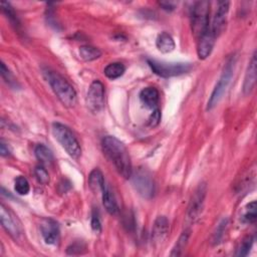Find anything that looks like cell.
<instances>
[{
	"instance_id": "6da1fadb",
	"label": "cell",
	"mask_w": 257,
	"mask_h": 257,
	"mask_svg": "<svg viewBox=\"0 0 257 257\" xmlns=\"http://www.w3.org/2000/svg\"><path fill=\"white\" fill-rule=\"evenodd\" d=\"M101 147L103 154L112 163L118 174L125 179L131 178L133 168L131 157L125 146L115 137L105 136L102 139Z\"/></svg>"
},
{
	"instance_id": "7a4b0ae2",
	"label": "cell",
	"mask_w": 257,
	"mask_h": 257,
	"mask_svg": "<svg viewBox=\"0 0 257 257\" xmlns=\"http://www.w3.org/2000/svg\"><path fill=\"white\" fill-rule=\"evenodd\" d=\"M43 73L60 102L66 107L74 106L76 104L77 95L73 86L58 72L46 69Z\"/></svg>"
},
{
	"instance_id": "3957f363",
	"label": "cell",
	"mask_w": 257,
	"mask_h": 257,
	"mask_svg": "<svg viewBox=\"0 0 257 257\" xmlns=\"http://www.w3.org/2000/svg\"><path fill=\"white\" fill-rule=\"evenodd\" d=\"M235 64H236V56H230L229 59L226 61L225 65L223 67L222 73H221L217 83L215 84L214 89L209 97V100L207 103V110L214 108L219 103L221 98L223 97V94L225 93V91L232 79Z\"/></svg>"
},
{
	"instance_id": "277c9868",
	"label": "cell",
	"mask_w": 257,
	"mask_h": 257,
	"mask_svg": "<svg viewBox=\"0 0 257 257\" xmlns=\"http://www.w3.org/2000/svg\"><path fill=\"white\" fill-rule=\"evenodd\" d=\"M52 134L56 141L72 159H78L81 155L80 145L70 128L60 122L52 123Z\"/></svg>"
},
{
	"instance_id": "5b68a950",
	"label": "cell",
	"mask_w": 257,
	"mask_h": 257,
	"mask_svg": "<svg viewBox=\"0 0 257 257\" xmlns=\"http://www.w3.org/2000/svg\"><path fill=\"white\" fill-rule=\"evenodd\" d=\"M209 2L207 1H198L193 5L191 9V26L192 31L196 37H200L205 33L209 26Z\"/></svg>"
},
{
	"instance_id": "8992f818",
	"label": "cell",
	"mask_w": 257,
	"mask_h": 257,
	"mask_svg": "<svg viewBox=\"0 0 257 257\" xmlns=\"http://www.w3.org/2000/svg\"><path fill=\"white\" fill-rule=\"evenodd\" d=\"M147 62L154 73L165 78L182 75L189 72L193 67L188 62H166L155 59H148Z\"/></svg>"
},
{
	"instance_id": "52a82bcc",
	"label": "cell",
	"mask_w": 257,
	"mask_h": 257,
	"mask_svg": "<svg viewBox=\"0 0 257 257\" xmlns=\"http://www.w3.org/2000/svg\"><path fill=\"white\" fill-rule=\"evenodd\" d=\"M131 177L135 189L142 197L146 199H150L153 197L155 192V185L153 177L148 170L144 168H139L135 173H132Z\"/></svg>"
},
{
	"instance_id": "ba28073f",
	"label": "cell",
	"mask_w": 257,
	"mask_h": 257,
	"mask_svg": "<svg viewBox=\"0 0 257 257\" xmlns=\"http://www.w3.org/2000/svg\"><path fill=\"white\" fill-rule=\"evenodd\" d=\"M86 106L93 112H99L104 106V86L99 80H93L86 94Z\"/></svg>"
},
{
	"instance_id": "9c48e42d",
	"label": "cell",
	"mask_w": 257,
	"mask_h": 257,
	"mask_svg": "<svg viewBox=\"0 0 257 257\" xmlns=\"http://www.w3.org/2000/svg\"><path fill=\"white\" fill-rule=\"evenodd\" d=\"M0 220L2 227L14 240H18L21 237L22 229L19 220L3 204L0 206Z\"/></svg>"
},
{
	"instance_id": "30bf717a",
	"label": "cell",
	"mask_w": 257,
	"mask_h": 257,
	"mask_svg": "<svg viewBox=\"0 0 257 257\" xmlns=\"http://www.w3.org/2000/svg\"><path fill=\"white\" fill-rule=\"evenodd\" d=\"M206 193H207V186L205 183H201L193 193L188 206V213H187L188 219L190 221L194 222L200 216L203 209Z\"/></svg>"
},
{
	"instance_id": "8fae6325",
	"label": "cell",
	"mask_w": 257,
	"mask_h": 257,
	"mask_svg": "<svg viewBox=\"0 0 257 257\" xmlns=\"http://www.w3.org/2000/svg\"><path fill=\"white\" fill-rule=\"evenodd\" d=\"M229 6L230 2L229 1H222L219 2L217 11L215 13V16L213 18V22L211 25V30L214 34L215 37H218L219 35L222 34L226 27L227 23V15L229 12Z\"/></svg>"
},
{
	"instance_id": "7c38bea8",
	"label": "cell",
	"mask_w": 257,
	"mask_h": 257,
	"mask_svg": "<svg viewBox=\"0 0 257 257\" xmlns=\"http://www.w3.org/2000/svg\"><path fill=\"white\" fill-rule=\"evenodd\" d=\"M169 221L165 216H158L153 224L151 238L155 245H160L169 234Z\"/></svg>"
},
{
	"instance_id": "4fadbf2b",
	"label": "cell",
	"mask_w": 257,
	"mask_h": 257,
	"mask_svg": "<svg viewBox=\"0 0 257 257\" xmlns=\"http://www.w3.org/2000/svg\"><path fill=\"white\" fill-rule=\"evenodd\" d=\"M215 39L216 37L214 36L211 27H209L208 30L198 38L197 54L200 59H206L211 54L215 44Z\"/></svg>"
},
{
	"instance_id": "5bb4252c",
	"label": "cell",
	"mask_w": 257,
	"mask_h": 257,
	"mask_svg": "<svg viewBox=\"0 0 257 257\" xmlns=\"http://www.w3.org/2000/svg\"><path fill=\"white\" fill-rule=\"evenodd\" d=\"M41 235L46 244H55L59 238V227L56 221L52 219H44L40 224Z\"/></svg>"
},
{
	"instance_id": "9a60e30c",
	"label": "cell",
	"mask_w": 257,
	"mask_h": 257,
	"mask_svg": "<svg viewBox=\"0 0 257 257\" xmlns=\"http://www.w3.org/2000/svg\"><path fill=\"white\" fill-rule=\"evenodd\" d=\"M256 54L254 53L252 55V58L248 64L246 73H245V77H244V81H243V92L244 94H250L251 91L254 88L255 82H256Z\"/></svg>"
},
{
	"instance_id": "2e32d148",
	"label": "cell",
	"mask_w": 257,
	"mask_h": 257,
	"mask_svg": "<svg viewBox=\"0 0 257 257\" xmlns=\"http://www.w3.org/2000/svg\"><path fill=\"white\" fill-rule=\"evenodd\" d=\"M140 99L147 107L155 109L157 108V105L160 99L159 90L153 86L145 87L140 92Z\"/></svg>"
},
{
	"instance_id": "e0dca14e",
	"label": "cell",
	"mask_w": 257,
	"mask_h": 257,
	"mask_svg": "<svg viewBox=\"0 0 257 257\" xmlns=\"http://www.w3.org/2000/svg\"><path fill=\"white\" fill-rule=\"evenodd\" d=\"M156 45H157V48L162 53H170L176 47V44H175V41H174L173 37L165 31L161 32L158 35L157 40H156Z\"/></svg>"
},
{
	"instance_id": "ac0fdd59",
	"label": "cell",
	"mask_w": 257,
	"mask_h": 257,
	"mask_svg": "<svg viewBox=\"0 0 257 257\" xmlns=\"http://www.w3.org/2000/svg\"><path fill=\"white\" fill-rule=\"evenodd\" d=\"M101 198H102V204H103V207L105 208V210L111 215L116 214L118 211L116 201L114 199L113 194L111 193V191L109 190V188L106 185H104V187L101 191Z\"/></svg>"
},
{
	"instance_id": "d6986e66",
	"label": "cell",
	"mask_w": 257,
	"mask_h": 257,
	"mask_svg": "<svg viewBox=\"0 0 257 257\" xmlns=\"http://www.w3.org/2000/svg\"><path fill=\"white\" fill-rule=\"evenodd\" d=\"M105 185L102 173L98 169H93L88 176V186L94 193H99L102 191Z\"/></svg>"
},
{
	"instance_id": "ffe728a7",
	"label": "cell",
	"mask_w": 257,
	"mask_h": 257,
	"mask_svg": "<svg viewBox=\"0 0 257 257\" xmlns=\"http://www.w3.org/2000/svg\"><path fill=\"white\" fill-rule=\"evenodd\" d=\"M37 160L42 166H50L53 163V154L52 152L45 147L44 145H37L34 150Z\"/></svg>"
},
{
	"instance_id": "44dd1931",
	"label": "cell",
	"mask_w": 257,
	"mask_h": 257,
	"mask_svg": "<svg viewBox=\"0 0 257 257\" xmlns=\"http://www.w3.org/2000/svg\"><path fill=\"white\" fill-rule=\"evenodd\" d=\"M125 71V67L121 62H111L107 64L104 69V75L109 79H116L120 77Z\"/></svg>"
},
{
	"instance_id": "7402d4cb",
	"label": "cell",
	"mask_w": 257,
	"mask_h": 257,
	"mask_svg": "<svg viewBox=\"0 0 257 257\" xmlns=\"http://www.w3.org/2000/svg\"><path fill=\"white\" fill-rule=\"evenodd\" d=\"M101 51L94 46L90 45H83L79 48V56L84 61H92L100 57Z\"/></svg>"
},
{
	"instance_id": "603a6c76",
	"label": "cell",
	"mask_w": 257,
	"mask_h": 257,
	"mask_svg": "<svg viewBox=\"0 0 257 257\" xmlns=\"http://www.w3.org/2000/svg\"><path fill=\"white\" fill-rule=\"evenodd\" d=\"M190 232H191V231H190L189 229H187V230H185V231L182 232V234L180 235L179 239L177 240L175 246L173 247V250H172V252H171V254H170L171 256L177 257V256H181V255H182L184 249L186 248V246H187V244H188L189 237H190Z\"/></svg>"
},
{
	"instance_id": "cb8c5ba5",
	"label": "cell",
	"mask_w": 257,
	"mask_h": 257,
	"mask_svg": "<svg viewBox=\"0 0 257 257\" xmlns=\"http://www.w3.org/2000/svg\"><path fill=\"white\" fill-rule=\"evenodd\" d=\"M256 202L252 201L251 203H249L246 208H245V212L242 216V220L245 223H254L256 221Z\"/></svg>"
},
{
	"instance_id": "d4e9b609",
	"label": "cell",
	"mask_w": 257,
	"mask_h": 257,
	"mask_svg": "<svg viewBox=\"0 0 257 257\" xmlns=\"http://www.w3.org/2000/svg\"><path fill=\"white\" fill-rule=\"evenodd\" d=\"M14 189L19 195H27L30 190V186L27 179L24 178L23 176L17 177L14 182Z\"/></svg>"
},
{
	"instance_id": "484cf974",
	"label": "cell",
	"mask_w": 257,
	"mask_h": 257,
	"mask_svg": "<svg viewBox=\"0 0 257 257\" xmlns=\"http://www.w3.org/2000/svg\"><path fill=\"white\" fill-rule=\"evenodd\" d=\"M253 241H254V239L252 236H247L246 238H244L238 248L236 255L237 256H246L249 253V251L253 245Z\"/></svg>"
},
{
	"instance_id": "4316f807",
	"label": "cell",
	"mask_w": 257,
	"mask_h": 257,
	"mask_svg": "<svg viewBox=\"0 0 257 257\" xmlns=\"http://www.w3.org/2000/svg\"><path fill=\"white\" fill-rule=\"evenodd\" d=\"M227 225H228V219H227V218H226V219H223V220L219 223V225H218L217 228H216V231H215L214 234H213V243H214V244H218V243L222 240Z\"/></svg>"
},
{
	"instance_id": "83f0119b",
	"label": "cell",
	"mask_w": 257,
	"mask_h": 257,
	"mask_svg": "<svg viewBox=\"0 0 257 257\" xmlns=\"http://www.w3.org/2000/svg\"><path fill=\"white\" fill-rule=\"evenodd\" d=\"M34 174H35V177L37 178L38 182L43 184V185H46L48 184L49 182V175H48V172L46 171V169L44 168V166H38L35 168L34 170Z\"/></svg>"
},
{
	"instance_id": "f1b7e54d",
	"label": "cell",
	"mask_w": 257,
	"mask_h": 257,
	"mask_svg": "<svg viewBox=\"0 0 257 257\" xmlns=\"http://www.w3.org/2000/svg\"><path fill=\"white\" fill-rule=\"evenodd\" d=\"M1 8L3 10V12L7 15V17L13 22V23H17L18 24V20L16 17V14L14 13V10L12 9V7L10 6V4L8 2L2 1L1 2Z\"/></svg>"
},
{
	"instance_id": "f546056e",
	"label": "cell",
	"mask_w": 257,
	"mask_h": 257,
	"mask_svg": "<svg viewBox=\"0 0 257 257\" xmlns=\"http://www.w3.org/2000/svg\"><path fill=\"white\" fill-rule=\"evenodd\" d=\"M160 121H161V110L157 107L151 113V115L148 119V124L151 127H155L160 123Z\"/></svg>"
},
{
	"instance_id": "4dcf8cb0",
	"label": "cell",
	"mask_w": 257,
	"mask_h": 257,
	"mask_svg": "<svg viewBox=\"0 0 257 257\" xmlns=\"http://www.w3.org/2000/svg\"><path fill=\"white\" fill-rule=\"evenodd\" d=\"M90 225H91L92 230H94L95 232H99V231L101 230V223H100V219H99L98 211H97V210H95V209H93V210H92Z\"/></svg>"
},
{
	"instance_id": "1f68e13d",
	"label": "cell",
	"mask_w": 257,
	"mask_h": 257,
	"mask_svg": "<svg viewBox=\"0 0 257 257\" xmlns=\"http://www.w3.org/2000/svg\"><path fill=\"white\" fill-rule=\"evenodd\" d=\"M1 75L2 77L4 78V80L9 84V85H13V84H16V81L14 80L11 72L9 71V69L6 67L5 63H1Z\"/></svg>"
},
{
	"instance_id": "d6a6232c",
	"label": "cell",
	"mask_w": 257,
	"mask_h": 257,
	"mask_svg": "<svg viewBox=\"0 0 257 257\" xmlns=\"http://www.w3.org/2000/svg\"><path fill=\"white\" fill-rule=\"evenodd\" d=\"M81 249H82L81 244H79V243H74V244H71L70 246L67 247L66 252H67V254H69V255H75V254H76L75 251H77V254H80V253H81Z\"/></svg>"
},
{
	"instance_id": "836d02e7",
	"label": "cell",
	"mask_w": 257,
	"mask_h": 257,
	"mask_svg": "<svg viewBox=\"0 0 257 257\" xmlns=\"http://www.w3.org/2000/svg\"><path fill=\"white\" fill-rule=\"evenodd\" d=\"M162 7H163V9H165V10H173V9H175V5H174V3H172V2H160L159 3Z\"/></svg>"
},
{
	"instance_id": "e575fe53",
	"label": "cell",
	"mask_w": 257,
	"mask_h": 257,
	"mask_svg": "<svg viewBox=\"0 0 257 257\" xmlns=\"http://www.w3.org/2000/svg\"><path fill=\"white\" fill-rule=\"evenodd\" d=\"M0 154H1V156H3V157L9 155V150H8V148H6V146H5L4 143H1V145H0Z\"/></svg>"
}]
</instances>
